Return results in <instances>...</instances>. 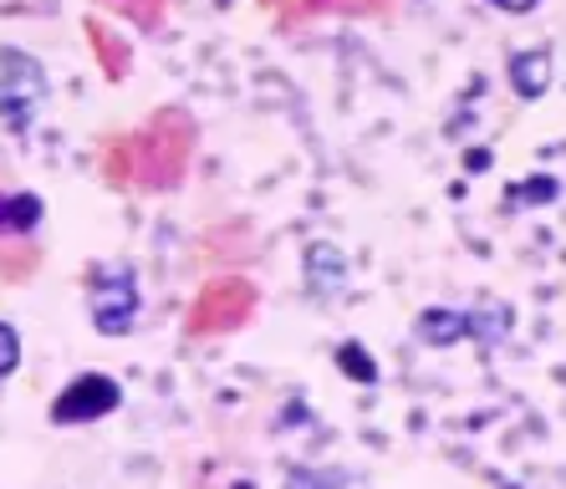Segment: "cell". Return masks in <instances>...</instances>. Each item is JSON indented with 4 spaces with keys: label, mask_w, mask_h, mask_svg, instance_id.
Masks as SVG:
<instances>
[{
    "label": "cell",
    "mask_w": 566,
    "mask_h": 489,
    "mask_svg": "<svg viewBox=\"0 0 566 489\" xmlns=\"http://www.w3.org/2000/svg\"><path fill=\"white\" fill-rule=\"evenodd\" d=\"M195 159V118L185 107H164L138 132L103 148V169L113 184H144V189H174Z\"/></svg>",
    "instance_id": "cell-1"
},
{
    "label": "cell",
    "mask_w": 566,
    "mask_h": 489,
    "mask_svg": "<svg viewBox=\"0 0 566 489\" xmlns=\"http://www.w3.org/2000/svg\"><path fill=\"white\" fill-rule=\"evenodd\" d=\"M87 317L103 337H123L138 321V276L128 265H97L87 280Z\"/></svg>",
    "instance_id": "cell-2"
},
{
    "label": "cell",
    "mask_w": 566,
    "mask_h": 489,
    "mask_svg": "<svg viewBox=\"0 0 566 489\" xmlns=\"http://www.w3.org/2000/svg\"><path fill=\"white\" fill-rule=\"evenodd\" d=\"M255 311V286L240 276H220L199 291L195 311H189V331L195 337H224Z\"/></svg>",
    "instance_id": "cell-3"
},
{
    "label": "cell",
    "mask_w": 566,
    "mask_h": 489,
    "mask_svg": "<svg viewBox=\"0 0 566 489\" xmlns=\"http://www.w3.org/2000/svg\"><path fill=\"white\" fill-rule=\"evenodd\" d=\"M123 403V387L107 372H82L77 383H66L62 397L52 403V424L72 428V424H93L103 413H113Z\"/></svg>",
    "instance_id": "cell-4"
},
{
    "label": "cell",
    "mask_w": 566,
    "mask_h": 489,
    "mask_svg": "<svg viewBox=\"0 0 566 489\" xmlns=\"http://www.w3.org/2000/svg\"><path fill=\"white\" fill-rule=\"evenodd\" d=\"M511 87L521 97H541L552 87V52L546 46H531V52L511 56Z\"/></svg>",
    "instance_id": "cell-5"
},
{
    "label": "cell",
    "mask_w": 566,
    "mask_h": 489,
    "mask_svg": "<svg viewBox=\"0 0 566 489\" xmlns=\"http://www.w3.org/2000/svg\"><path fill=\"white\" fill-rule=\"evenodd\" d=\"M36 225H41V199L36 194L0 199V240H27Z\"/></svg>",
    "instance_id": "cell-6"
},
{
    "label": "cell",
    "mask_w": 566,
    "mask_h": 489,
    "mask_svg": "<svg viewBox=\"0 0 566 489\" xmlns=\"http://www.w3.org/2000/svg\"><path fill=\"white\" fill-rule=\"evenodd\" d=\"M87 36L97 41V56H103V72L107 77H128V46H123L103 21H87Z\"/></svg>",
    "instance_id": "cell-7"
},
{
    "label": "cell",
    "mask_w": 566,
    "mask_h": 489,
    "mask_svg": "<svg viewBox=\"0 0 566 489\" xmlns=\"http://www.w3.org/2000/svg\"><path fill=\"white\" fill-rule=\"evenodd\" d=\"M460 327H464V317H454V311H429V317H419V337L429 347L454 342V337H460Z\"/></svg>",
    "instance_id": "cell-8"
},
{
    "label": "cell",
    "mask_w": 566,
    "mask_h": 489,
    "mask_svg": "<svg viewBox=\"0 0 566 489\" xmlns=\"http://www.w3.org/2000/svg\"><path fill=\"white\" fill-rule=\"evenodd\" d=\"M118 11L128 15V21H138L144 31H154L158 21H164V0H118Z\"/></svg>",
    "instance_id": "cell-9"
},
{
    "label": "cell",
    "mask_w": 566,
    "mask_h": 489,
    "mask_svg": "<svg viewBox=\"0 0 566 489\" xmlns=\"http://www.w3.org/2000/svg\"><path fill=\"white\" fill-rule=\"evenodd\" d=\"M21 368V337H15L11 321H0V383Z\"/></svg>",
    "instance_id": "cell-10"
},
{
    "label": "cell",
    "mask_w": 566,
    "mask_h": 489,
    "mask_svg": "<svg viewBox=\"0 0 566 489\" xmlns=\"http://www.w3.org/2000/svg\"><path fill=\"white\" fill-rule=\"evenodd\" d=\"M337 358H343L347 378H357V383H373V378H378V372H373V358H368V352H357V347H343Z\"/></svg>",
    "instance_id": "cell-11"
},
{
    "label": "cell",
    "mask_w": 566,
    "mask_h": 489,
    "mask_svg": "<svg viewBox=\"0 0 566 489\" xmlns=\"http://www.w3.org/2000/svg\"><path fill=\"white\" fill-rule=\"evenodd\" d=\"M490 6H501V11L521 15V11H536V0H490Z\"/></svg>",
    "instance_id": "cell-12"
}]
</instances>
